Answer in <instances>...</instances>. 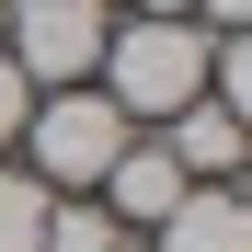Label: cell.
Wrapping results in <instances>:
<instances>
[{
  "instance_id": "obj_1",
  "label": "cell",
  "mask_w": 252,
  "mask_h": 252,
  "mask_svg": "<svg viewBox=\"0 0 252 252\" xmlns=\"http://www.w3.org/2000/svg\"><path fill=\"white\" fill-rule=\"evenodd\" d=\"M206 46H218L206 23H138V12H126V23L103 34L92 92H103V103L149 138V126H172L184 103H206Z\"/></svg>"
},
{
  "instance_id": "obj_11",
  "label": "cell",
  "mask_w": 252,
  "mask_h": 252,
  "mask_svg": "<svg viewBox=\"0 0 252 252\" xmlns=\"http://www.w3.org/2000/svg\"><path fill=\"white\" fill-rule=\"evenodd\" d=\"M138 23H195V0H138Z\"/></svg>"
},
{
  "instance_id": "obj_5",
  "label": "cell",
  "mask_w": 252,
  "mask_h": 252,
  "mask_svg": "<svg viewBox=\"0 0 252 252\" xmlns=\"http://www.w3.org/2000/svg\"><path fill=\"white\" fill-rule=\"evenodd\" d=\"M138 252H252V195H241V184H184V206H172Z\"/></svg>"
},
{
  "instance_id": "obj_9",
  "label": "cell",
  "mask_w": 252,
  "mask_h": 252,
  "mask_svg": "<svg viewBox=\"0 0 252 252\" xmlns=\"http://www.w3.org/2000/svg\"><path fill=\"white\" fill-rule=\"evenodd\" d=\"M23 115H34V80H23L12 58H0V160H12V149H23Z\"/></svg>"
},
{
  "instance_id": "obj_7",
  "label": "cell",
  "mask_w": 252,
  "mask_h": 252,
  "mask_svg": "<svg viewBox=\"0 0 252 252\" xmlns=\"http://www.w3.org/2000/svg\"><path fill=\"white\" fill-rule=\"evenodd\" d=\"M46 252H138V229H115L103 195H58L46 206Z\"/></svg>"
},
{
  "instance_id": "obj_10",
  "label": "cell",
  "mask_w": 252,
  "mask_h": 252,
  "mask_svg": "<svg viewBox=\"0 0 252 252\" xmlns=\"http://www.w3.org/2000/svg\"><path fill=\"white\" fill-rule=\"evenodd\" d=\"M195 23H206V34H241V23H252V0H195Z\"/></svg>"
},
{
  "instance_id": "obj_3",
  "label": "cell",
  "mask_w": 252,
  "mask_h": 252,
  "mask_svg": "<svg viewBox=\"0 0 252 252\" xmlns=\"http://www.w3.org/2000/svg\"><path fill=\"white\" fill-rule=\"evenodd\" d=\"M115 0H0V58H12L34 92H69V80L103 69Z\"/></svg>"
},
{
  "instance_id": "obj_8",
  "label": "cell",
  "mask_w": 252,
  "mask_h": 252,
  "mask_svg": "<svg viewBox=\"0 0 252 252\" xmlns=\"http://www.w3.org/2000/svg\"><path fill=\"white\" fill-rule=\"evenodd\" d=\"M46 184L23 172V160H0V252H46Z\"/></svg>"
},
{
  "instance_id": "obj_6",
  "label": "cell",
  "mask_w": 252,
  "mask_h": 252,
  "mask_svg": "<svg viewBox=\"0 0 252 252\" xmlns=\"http://www.w3.org/2000/svg\"><path fill=\"white\" fill-rule=\"evenodd\" d=\"M160 149H172V172L184 184H241V149H252V126L229 115V103H184L172 126H149Z\"/></svg>"
},
{
  "instance_id": "obj_2",
  "label": "cell",
  "mask_w": 252,
  "mask_h": 252,
  "mask_svg": "<svg viewBox=\"0 0 252 252\" xmlns=\"http://www.w3.org/2000/svg\"><path fill=\"white\" fill-rule=\"evenodd\" d=\"M126 138H138V126H126L103 92H92V80H69V92H34V115H23V172L34 184H46V195H92L103 172H115V149Z\"/></svg>"
},
{
  "instance_id": "obj_4",
  "label": "cell",
  "mask_w": 252,
  "mask_h": 252,
  "mask_svg": "<svg viewBox=\"0 0 252 252\" xmlns=\"http://www.w3.org/2000/svg\"><path fill=\"white\" fill-rule=\"evenodd\" d=\"M92 195L115 206V229H138V241H149V229L184 206V172H172V149H160V138H126V149H115V172H103Z\"/></svg>"
}]
</instances>
